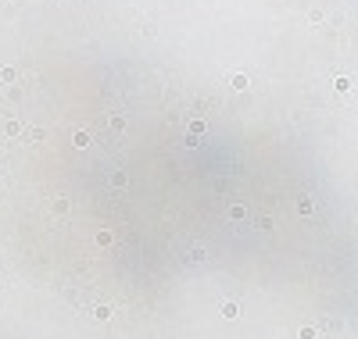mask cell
<instances>
[{
	"instance_id": "obj_4",
	"label": "cell",
	"mask_w": 358,
	"mask_h": 339,
	"mask_svg": "<svg viewBox=\"0 0 358 339\" xmlns=\"http://www.w3.org/2000/svg\"><path fill=\"white\" fill-rule=\"evenodd\" d=\"M93 314H97L100 321H108V318H111V307H108V303H100V307H97V311H93Z\"/></svg>"
},
{
	"instance_id": "obj_3",
	"label": "cell",
	"mask_w": 358,
	"mask_h": 339,
	"mask_svg": "<svg viewBox=\"0 0 358 339\" xmlns=\"http://www.w3.org/2000/svg\"><path fill=\"white\" fill-rule=\"evenodd\" d=\"M54 214H68V200H65V196L54 200Z\"/></svg>"
},
{
	"instance_id": "obj_5",
	"label": "cell",
	"mask_w": 358,
	"mask_h": 339,
	"mask_svg": "<svg viewBox=\"0 0 358 339\" xmlns=\"http://www.w3.org/2000/svg\"><path fill=\"white\" fill-rule=\"evenodd\" d=\"M97 246H111V232H97Z\"/></svg>"
},
{
	"instance_id": "obj_1",
	"label": "cell",
	"mask_w": 358,
	"mask_h": 339,
	"mask_svg": "<svg viewBox=\"0 0 358 339\" xmlns=\"http://www.w3.org/2000/svg\"><path fill=\"white\" fill-rule=\"evenodd\" d=\"M229 218H233V222H244V218H247V207H244V204H233V207H229Z\"/></svg>"
},
{
	"instance_id": "obj_2",
	"label": "cell",
	"mask_w": 358,
	"mask_h": 339,
	"mask_svg": "<svg viewBox=\"0 0 358 339\" xmlns=\"http://www.w3.org/2000/svg\"><path fill=\"white\" fill-rule=\"evenodd\" d=\"M222 314H226V318H236V314H240V307H236L233 300H226V303H222Z\"/></svg>"
},
{
	"instance_id": "obj_6",
	"label": "cell",
	"mask_w": 358,
	"mask_h": 339,
	"mask_svg": "<svg viewBox=\"0 0 358 339\" xmlns=\"http://www.w3.org/2000/svg\"><path fill=\"white\" fill-rule=\"evenodd\" d=\"M301 339H315V329H308V325H305V329H301Z\"/></svg>"
}]
</instances>
